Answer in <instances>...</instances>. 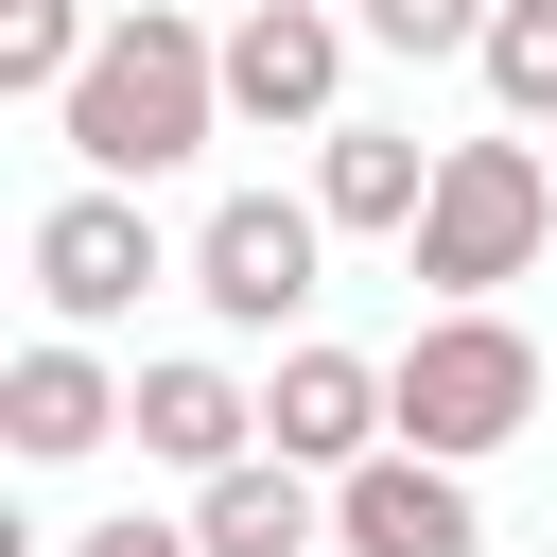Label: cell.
Wrapping results in <instances>:
<instances>
[{
	"mask_svg": "<svg viewBox=\"0 0 557 557\" xmlns=\"http://www.w3.org/2000/svg\"><path fill=\"white\" fill-rule=\"evenodd\" d=\"M52 139H70L87 174H122V191L191 174V157L226 139V35H191L174 0H122V17L87 35V70H70Z\"/></svg>",
	"mask_w": 557,
	"mask_h": 557,
	"instance_id": "obj_1",
	"label": "cell"
},
{
	"mask_svg": "<svg viewBox=\"0 0 557 557\" xmlns=\"http://www.w3.org/2000/svg\"><path fill=\"white\" fill-rule=\"evenodd\" d=\"M383 400H400V435H418V453L487 470V453L540 418V331H522L505 296H435V313H418V348L383 366Z\"/></svg>",
	"mask_w": 557,
	"mask_h": 557,
	"instance_id": "obj_2",
	"label": "cell"
},
{
	"mask_svg": "<svg viewBox=\"0 0 557 557\" xmlns=\"http://www.w3.org/2000/svg\"><path fill=\"white\" fill-rule=\"evenodd\" d=\"M540 244H557V157H540V139H453V157H435V209L400 226V261H418L435 296H505Z\"/></svg>",
	"mask_w": 557,
	"mask_h": 557,
	"instance_id": "obj_3",
	"label": "cell"
},
{
	"mask_svg": "<svg viewBox=\"0 0 557 557\" xmlns=\"http://www.w3.org/2000/svg\"><path fill=\"white\" fill-rule=\"evenodd\" d=\"M157 278H191V261L157 244V209H139L122 174H87V191L35 209V313H52V331H122Z\"/></svg>",
	"mask_w": 557,
	"mask_h": 557,
	"instance_id": "obj_4",
	"label": "cell"
},
{
	"mask_svg": "<svg viewBox=\"0 0 557 557\" xmlns=\"http://www.w3.org/2000/svg\"><path fill=\"white\" fill-rule=\"evenodd\" d=\"M313 261H331V209H313V191H226V209L191 226V296H209L226 331H296V313H313Z\"/></svg>",
	"mask_w": 557,
	"mask_h": 557,
	"instance_id": "obj_5",
	"label": "cell"
},
{
	"mask_svg": "<svg viewBox=\"0 0 557 557\" xmlns=\"http://www.w3.org/2000/svg\"><path fill=\"white\" fill-rule=\"evenodd\" d=\"M348 35H366V17H331V0H244V17H226V122L331 139V122H348Z\"/></svg>",
	"mask_w": 557,
	"mask_h": 557,
	"instance_id": "obj_6",
	"label": "cell"
},
{
	"mask_svg": "<svg viewBox=\"0 0 557 557\" xmlns=\"http://www.w3.org/2000/svg\"><path fill=\"white\" fill-rule=\"evenodd\" d=\"M331 557H487L470 470H453V453H418V435H383L366 470H331Z\"/></svg>",
	"mask_w": 557,
	"mask_h": 557,
	"instance_id": "obj_7",
	"label": "cell"
},
{
	"mask_svg": "<svg viewBox=\"0 0 557 557\" xmlns=\"http://www.w3.org/2000/svg\"><path fill=\"white\" fill-rule=\"evenodd\" d=\"M383 435H400L383 366H366V348H313V331H296V348H278V383H261V453H296V470H366Z\"/></svg>",
	"mask_w": 557,
	"mask_h": 557,
	"instance_id": "obj_8",
	"label": "cell"
},
{
	"mask_svg": "<svg viewBox=\"0 0 557 557\" xmlns=\"http://www.w3.org/2000/svg\"><path fill=\"white\" fill-rule=\"evenodd\" d=\"M122 400H139V383H122V366H104L87 331H35V348L0 366V435H17L35 470H70V453H104V435H122Z\"/></svg>",
	"mask_w": 557,
	"mask_h": 557,
	"instance_id": "obj_9",
	"label": "cell"
},
{
	"mask_svg": "<svg viewBox=\"0 0 557 557\" xmlns=\"http://www.w3.org/2000/svg\"><path fill=\"white\" fill-rule=\"evenodd\" d=\"M122 435H139L157 470H191V487H209V470H244V453H261V400H244V383H226L209 348H174V366H139Z\"/></svg>",
	"mask_w": 557,
	"mask_h": 557,
	"instance_id": "obj_10",
	"label": "cell"
},
{
	"mask_svg": "<svg viewBox=\"0 0 557 557\" xmlns=\"http://www.w3.org/2000/svg\"><path fill=\"white\" fill-rule=\"evenodd\" d=\"M435 157H453V139H400V122H331V139H313V209H331L348 244H400V226L435 209Z\"/></svg>",
	"mask_w": 557,
	"mask_h": 557,
	"instance_id": "obj_11",
	"label": "cell"
},
{
	"mask_svg": "<svg viewBox=\"0 0 557 557\" xmlns=\"http://www.w3.org/2000/svg\"><path fill=\"white\" fill-rule=\"evenodd\" d=\"M191 540H209V557H313V540H331V470L244 453V470H209V487H191Z\"/></svg>",
	"mask_w": 557,
	"mask_h": 557,
	"instance_id": "obj_12",
	"label": "cell"
},
{
	"mask_svg": "<svg viewBox=\"0 0 557 557\" xmlns=\"http://www.w3.org/2000/svg\"><path fill=\"white\" fill-rule=\"evenodd\" d=\"M87 35H104L87 0H0V87H17V104H70V70H87Z\"/></svg>",
	"mask_w": 557,
	"mask_h": 557,
	"instance_id": "obj_13",
	"label": "cell"
},
{
	"mask_svg": "<svg viewBox=\"0 0 557 557\" xmlns=\"http://www.w3.org/2000/svg\"><path fill=\"white\" fill-rule=\"evenodd\" d=\"M470 70H487V104H505V122H540V139H557V0H505Z\"/></svg>",
	"mask_w": 557,
	"mask_h": 557,
	"instance_id": "obj_14",
	"label": "cell"
},
{
	"mask_svg": "<svg viewBox=\"0 0 557 557\" xmlns=\"http://www.w3.org/2000/svg\"><path fill=\"white\" fill-rule=\"evenodd\" d=\"M348 17H366L383 52H487V17H505V0H348Z\"/></svg>",
	"mask_w": 557,
	"mask_h": 557,
	"instance_id": "obj_15",
	"label": "cell"
},
{
	"mask_svg": "<svg viewBox=\"0 0 557 557\" xmlns=\"http://www.w3.org/2000/svg\"><path fill=\"white\" fill-rule=\"evenodd\" d=\"M70 557H209V540H191V522H139V505H122V522H87Z\"/></svg>",
	"mask_w": 557,
	"mask_h": 557,
	"instance_id": "obj_16",
	"label": "cell"
}]
</instances>
